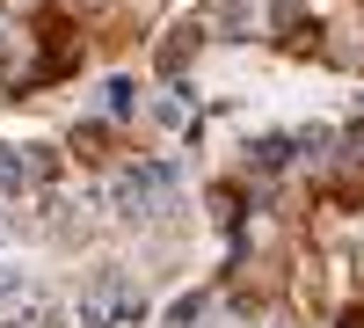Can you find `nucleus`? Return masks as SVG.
Returning a JSON list of instances; mask_svg holds the SVG:
<instances>
[{"label": "nucleus", "mask_w": 364, "mask_h": 328, "mask_svg": "<svg viewBox=\"0 0 364 328\" xmlns=\"http://www.w3.org/2000/svg\"><path fill=\"white\" fill-rule=\"evenodd\" d=\"M175 190V168L161 161V168H146V175H132V183H124V204H132V212H146V204H161Z\"/></svg>", "instance_id": "nucleus-1"}]
</instances>
